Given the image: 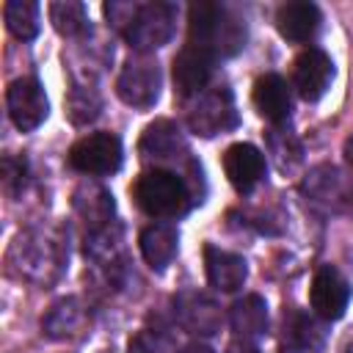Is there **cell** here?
I'll list each match as a JSON object with an SVG mask.
<instances>
[{
  "instance_id": "1",
  "label": "cell",
  "mask_w": 353,
  "mask_h": 353,
  "mask_svg": "<svg viewBox=\"0 0 353 353\" xmlns=\"http://www.w3.org/2000/svg\"><path fill=\"white\" fill-rule=\"evenodd\" d=\"M190 44L210 50L212 55H234L245 44V25L240 17L218 3H193L188 8Z\"/></svg>"
},
{
  "instance_id": "12",
  "label": "cell",
  "mask_w": 353,
  "mask_h": 353,
  "mask_svg": "<svg viewBox=\"0 0 353 353\" xmlns=\"http://www.w3.org/2000/svg\"><path fill=\"white\" fill-rule=\"evenodd\" d=\"M320 8L309 0H295V3H284L279 6L276 11V30L287 39V41H295V44H303V41H312L320 30Z\"/></svg>"
},
{
  "instance_id": "15",
  "label": "cell",
  "mask_w": 353,
  "mask_h": 353,
  "mask_svg": "<svg viewBox=\"0 0 353 353\" xmlns=\"http://www.w3.org/2000/svg\"><path fill=\"white\" fill-rule=\"evenodd\" d=\"M141 243V254L146 259V265L152 270H165L174 256H176V248H179V234L174 226H165V223H152L141 232L138 237Z\"/></svg>"
},
{
  "instance_id": "10",
  "label": "cell",
  "mask_w": 353,
  "mask_h": 353,
  "mask_svg": "<svg viewBox=\"0 0 353 353\" xmlns=\"http://www.w3.org/2000/svg\"><path fill=\"white\" fill-rule=\"evenodd\" d=\"M212 66H215V55L204 47H196V44H185L176 58H174V66H171V74H174V88L179 97H190V94H199L207 83H210V74H212Z\"/></svg>"
},
{
  "instance_id": "3",
  "label": "cell",
  "mask_w": 353,
  "mask_h": 353,
  "mask_svg": "<svg viewBox=\"0 0 353 353\" xmlns=\"http://www.w3.org/2000/svg\"><path fill=\"white\" fill-rule=\"evenodd\" d=\"M121 157H124V149H121V141L119 135L113 132H91V135H83L80 141L72 143L66 160L74 171L80 174H113L121 168Z\"/></svg>"
},
{
  "instance_id": "19",
  "label": "cell",
  "mask_w": 353,
  "mask_h": 353,
  "mask_svg": "<svg viewBox=\"0 0 353 353\" xmlns=\"http://www.w3.org/2000/svg\"><path fill=\"white\" fill-rule=\"evenodd\" d=\"M127 353H174L171 342L157 334V331H138L130 345H127Z\"/></svg>"
},
{
  "instance_id": "11",
  "label": "cell",
  "mask_w": 353,
  "mask_h": 353,
  "mask_svg": "<svg viewBox=\"0 0 353 353\" xmlns=\"http://www.w3.org/2000/svg\"><path fill=\"white\" fill-rule=\"evenodd\" d=\"M265 154L251 143H232L223 152V171L234 190L248 193L265 179Z\"/></svg>"
},
{
  "instance_id": "14",
  "label": "cell",
  "mask_w": 353,
  "mask_h": 353,
  "mask_svg": "<svg viewBox=\"0 0 353 353\" xmlns=\"http://www.w3.org/2000/svg\"><path fill=\"white\" fill-rule=\"evenodd\" d=\"M251 99H254V108L268 121H284L290 116V108H292L290 88H287V80L281 74H262V77H256Z\"/></svg>"
},
{
  "instance_id": "9",
  "label": "cell",
  "mask_w": 353,
  "mask_h": 353,
  "mask_svg": "<svg viewBox=\"0 0 353 353\" xmlns=\"http://www.w3.org/2000/svg\"><path fill=\"white\" fill-rule=\"evenodd\" d=\"M331 77H334V63L320 47H306L292 63V85L306 102H317L328 91Z\"/></svg>"
},
{
  "instance_id": "6",
  "label": "cell",
  "mask_w": 353,
  "mask_h": 353,
  "mask_svg": "<svg viewBox=\"0 0 353 353\" xmlns=\"http://www.w3.org/2000/svg\"><path fill=\"white\" fill-rule=\"evenodd\" d=\"M171 22H174V8L165 6V3L135 6L124 36L138 50H154V47H163L171 39V28H174Z\"/></svg>"
},
{
  "instance_id": "4",
  "label": "cell",
  "mask_w": 353,
  "mask_h": 353,
  "mask_svg": "<svg viewBox=\"0 0 353 353\" xmlns=\"http://www.w3.org/2000/svg\"><path fill=\"white\" fill-rule=\"evenodd\" d=\"M116 94L132 108H152L160 97V66L157 61L138 55L130 58L116 80Z\"/></svg>"
},
{
  "instance_id": "8",
  "label": "cell",
  "mask_w": 353,
  "mask_h": 353,
  "mask_svg": "<svg viewBox=\"0 0 353 353\" xmlns=\"http://www.w3.org/2000/svg\"><path fill=\"white\" fill-rule=\"evenodd\" d=\"M309 303H312V312L323 320H339L350 303V284L347 279L331 268V265H323L317 268L314 279H312V287H309Z\"/></svg>"
},
{
  "instance_id": "7",
  "label": "cell",
  "mask_w": 353,
  "mask_h": 353,
  "mask_svg": "<svg viewBox=\"0 0 353 353\" xmlns=\"http://www.w3.org/2000/svg\"><path fill=\"white\" fill-rule=\"evenodd\" d=\"M188 124L201 138H212V135L234 127L237 124V110H234L232 91L229 88H212V91L201 94L199 102L190 108Z\"/></svg>"
},
{
  "instance_id": "5",
  "label": "cell",
  "mask_w": 353,
  "mask_h": 353,
  "mask_svg": "<svg viewBox=\"0 0 353 353\" xmlns=\"http://www.w3.org/2000/svg\"><path fill=\"white\" fill-rule=\"evenodd\" d=\"M6 108H8V116L19 132H33L50 113L47 94H44L41 83L33 77H19L8 85Z\"/></svg>"
},
{
  "instance_id": "16",
  "label": "cell",
  "mask_w": 353,
  "mask_h": 353,
  "mask_svg": "<svg viewBox=\"0 0 353 353\" xmlns=\"http://www.w3.org/2000/svg\"><path fill=\"white\" fill-rule=\"evenodd\" d=\"M232 328L243 339H254L268 328V306L259 295H248L232 306Z\"/></svg>"
},
{
  "instance_id": "18",
  "label": "cell",
  "mask_w": 353,
  "mask_h": 353,
  "mask_svg": "<svg viewBox=\"0 0 353 353\" xmlns=\"http://www.w3.org/2000/svg\"><path fill=\"white\" fill-rule=\"evenodd\" d=\"M50 22L55 25L58 33L63 36H77L85 30V6L77 0H61L50 3Z\"/></svg>"
},
{
  "instance_id": "21",
  "label": "cell",
  "mask_w": 353,
  "mask_h": 353,
  "mask_svg": "<svg viewBox=\"0 0 353 353\" xmlns=\"http://www.w3.org/2000/svg\"><path fill=\"white\" fill-rule=\"evenodd\" d=\"M182 353H212L210 347H204V345H188Z\"/></svg>"
},
{
  "instance_id": "2",
  "label": "cell",
  "mask_w": 353,
  "mask_h": 353,
  "mask_svg": "<svg viewBox=\"0 0 353 353\" xmlns=\"http://www.w3.org/2000/svg\"><path fill=\"white\" fill-rule=\"evenodd\" d=\"M132 199L152 218H176L190 207L188 182L168 168L143 171L132 185Z\"/></svg>"
},
{
  "instance_id": "17",
  "label": "cell",
  "mask_w": 353,
  "mask_h": 353,
  "mask_svg": "<svg viewBox=\"0 0 353 353\" xmlns=\"http://www.w3.org/2000/svg\"><path fill=\"white\" fill-rule=\"evenodd\" d=\"M3 19L11 36L30 41L39 33V3L33 0H6L3 3Z\"/></svg>"
},
{
  "instance_id": "13",
  "label": "cell",
  "mask_w": 353,
  "mask_h": 353,
  "mask_svg": "<svg viewBox=\"0 0 353 353\" xmlns=\"http://www.w3.org/2000/svg\"><path fill=\"white\" fill-rule=\"evenodd\" d=\"M204 270H207V281L221 292L240 290L248 276L245 259L240 254L221 251L215 245H204Z\"/></svg>"
},
{
  "instance_id": "20",
  "label": "cell",
  "mask_w": 353,
  "mask_h": 353,
  "mask_svg": "<svg viewBox=\"0 0 353 353\" xmlns=\"http://www.w3.org/2000/svg\"><path fill=\"white\" fill-rule=\"evenodd\" d=\"M345 160H347V165L353 168V135L345 141Z\"/></svg>"
}]
</instances>
